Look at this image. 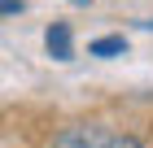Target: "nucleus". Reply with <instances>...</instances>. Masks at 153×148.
<instances>
[{"instance_id":"nucleus-5","label":"nucleus","mask_w":153,"mask_h":148,"mask_svg":"<svg viewBox=\"0 0 153 148\" xmlns=\"http://www.w3.org/2000/svg\"><path fill=\"white\" fill-rule=\"evenodd\" d=\"M26 0H0V18H13V13H22Z\"/></svg>"},{"instance_id":"nucleus-3","label":"nucleus","mask_w":153,"mask_h":148,"mask_svg":"<svg viewBox=\"0 0 153 148\" xmlns=\"http://www.w3.org/2000/svg\"><path fill=\"white\" fill-rule=\"evenodd\" d=\"M127 52V35H101L88 44V57H123Z\"/></svg>"},{"instance_id":"nucleus-6","label":"nucleus","mask_w":153,"mask_h":148,"mask_svg":"<svg viewBox=\"0 0 153 148\" xmlns=\"http://www.w3.org/2000/svg\"><path fill=\"white\" fill-rule=\"evenodd\" d=\"M70 4H92V0H70Z\"/></svg>"},{"instance_id":"nucleus-2","label":"nucleus","mask_w":153,"mask_h":148,"mask_svg":"<svg viewBox=\"0 0 153 148\" xmlns=\"http://www.w3.org/2000/svg\"><path fill=\"white\" fill-rule=\"evenodd\" d=\"M44 48H48V57L53 61H70L74 57V31H70V22H53L44 31Z\"/></svg>"},{"instance_id":"nucleus-1","label":"nucleus","mask_w":153,"mask_h":148,"mask_svg":"<svg viewBox=\"0 0 153 148\" xmlns=\"http://www.w3.org/2000/svg\"><path fill=\"white\" fill-rule=\"evenodd\" d=\"M109 139V131L101 122H74V126H61L48 148H101Z\"/></svg>"},{"instance_id":"nucleus-4","label":"nucleus","mask_w":153,"mask_h":148,"mask_svg":"<svg viewBox=\"0 0 153 148\" xmlns=\"http://www.w3.org/2000/svg\"><path fill=\"white\" fill-rule=\"evenodd\" d=\"M101 148H144V139L140 135H114V131H109V139Z\"/></svg>"}]
</instances>
